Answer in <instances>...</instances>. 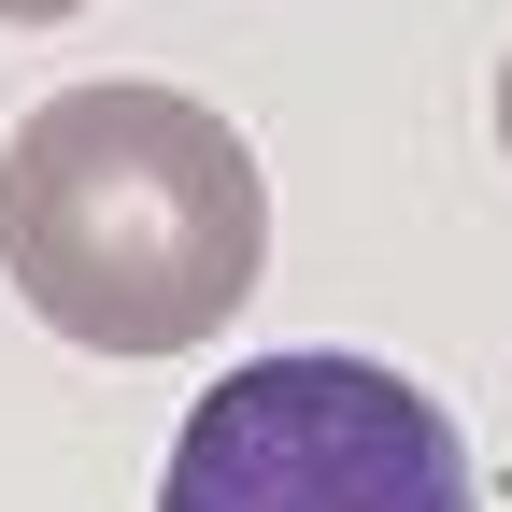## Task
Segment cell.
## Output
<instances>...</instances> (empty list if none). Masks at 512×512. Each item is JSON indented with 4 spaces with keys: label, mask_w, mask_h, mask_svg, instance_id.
Returning a JSON list of instances; mask_svg holds the SVG:
<instances>
[{
    "label": "cell",
    "mask_w": 512,
    "mask_h": 512,
    "mask_svg": "<svg viewBox=\"0 0 512 512\" xmlns=\"http://www.w3.org/2000/svg\"><path fill=\"white\" fill-rule=\"evenodd\" d=\"M0 271L86 356H200L271 271L256 143L185 86H57L0 143Z\"/></svg>",
    "instance_id": "1"
},
{
    "label": "cell",
    "mask_w": 512,
    "mask_h": 512,
    "mask_svg": "<svg viewBox=\"0 0 512 512\" xmlns=\"http://www.w3.org/2000/svg\"><path fill=\"white\" fill-rule=\"evenodd\" d=\"M157 512H470V427L413 370L299 342L200 384Z\"/></svg>",
    "instance_id": "2"
},
{
    "label": "cell",
    "mask_w": 512,
    "mask_h": 512,
    "mask_svg": "<svg viewBox=\"0 0 512 512\" xmlns=\"http://www.w3.org/2000/svg\"><path fill=\"white\" fill-rule=\"evenodd\" d=\"M57 15H86V0H0V29H57Z\"/></svg>",
    "instance_id": "3"
},
{
    "label": "cell",
    "mask_w": 512,
    "mask_h": 512,
    "mask_svg": "<svg viewBox=\"0 0 512 512\" xmlns=\"http://www.w3.org/2000/svg\"><path fill=\"white\" fill-rule=\"evenodd\" d=\"M498 157H512V57H498Z\"/></svg>",
    "instance_id": "4"
}]
</instances>
